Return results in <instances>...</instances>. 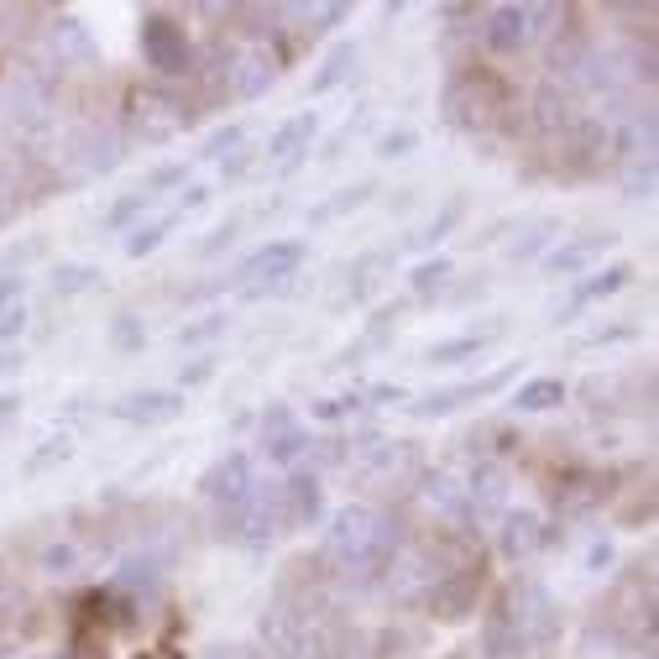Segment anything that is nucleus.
<instances>
[{
	"label": "nucleus",
	"instance_id": "nucleus-23",
	"mask_svg": "<svg viewBox=\"0 0 659 659\" xmlns=\"http://www.w3.org/2000/svg\"><path fill=\"white\" fill-rule=\"evenodd\" d=\"M53 461H68V440H48V445H42V456L27 461V471H48Z\"/></svg>",
	"mask_w": 659,
	"mask_h": 659
},
{
	"label": "nucleus",
	"instance_id": "nucleus-27",
	"mask_svg": "<svg viewBox=\"0 0 659 659\" xmlns=\"http://www.w3.org/2000/svg\"><path fill=\"white\" fill-rule=\"evenodd\" d=\"M414 147V136L408 131H398V136H382V157H393V152H408Z\"/></svg>",
	"mask_w": 659,
	"mask_h": 659
},
{
	"label": "nucleus",
	"instance_id": "nucleus-11",
	"mask_svg": "<svg viewBox=\"0 0 659 659\" xmlns=\"http://www.w3.org/2000/svg\"><path fill=\"white\" fill-rule=\"evenodd\" d=\"M503 388V372L497 377H482V382H461V388H440V393H429L424 403H419V414H456V403H476V398H487V393H497Z\"/></svg>",
	"mask_w": 659,
	"mask_h": 659
},
{
	"label": "nucleus",
	"instance_id": "nucleus-16",
	"mask_svg": "<svg viewBox=\"0 0 659 659\" xmlns=\"http://www.w3.org/2000/svg\"><path fill=\"white\" fill-rule=\"evenodd\" d=\"M607 241H612V236H581L576 246H565V252H550V267H555V272H576L581 262H592Z\"/></svg>",
	"mask_w": 659,
	"mask_h": 659
},
{
	"label": "nucleus",
	"instance_id": "nucleus-6",
	"mask_svg": "<svg viewBox=\"0 0 659 659\" xmlns=\"http://www.w3.org/2000/svg\"><path fill=\"white\" fill-rule=\"evenodd\" d=\"M299 262H304V241H267L262 252L241 267V278L252 288H272V283H283Z\"/></svg>",
	"mask_w": 659,
	"mask_h": 659
},
{
	"label": "nucleus",
	"instance_id": "nucleus-25",
	"mask_svg": "<svg viewBox=\"0 0 659 659\" xmlns=\"http://www.w3.org/2000/svg\"><path fill=\"white\" fill-rule=\"evenodd\" d=\"M440 278H450V262H429V267H419V272H414V288H419V293H429V288H440Z\"/></svg>",
	"mask_w": 659,
	"mask_h": 659
},
{
	"label": "nucleus",
	"instance_id": "nucleus-7",
	"mask_svg": "<svg viewBox=\"0 0 659 659\" xmlns=\"http://www.w3.org/2000/svg\"><path fill=\"white\" fill-rule=\"evenodd\" d=\"M116 414L126 424H173L178 414H184V393L173 388H147V393H126L116 403Z\"/></svg>",
	"mask_w": 659,
	"mask_h": 659
},
{
	"label": "nucleus",
	"instance_id": "nucleus-22",
	"mask_svg": "<svg viewBox=\"0 0 659 659\" xmlns=\"http://www.w3.org/2000/svg\"><path fill=\"white\" fill-rule=\"evenodd\" d=\"M74 560H79L74 544H48V550H42V565H48V571H68Z\"/></svg>",
	"mask_w": 659,
	"mask_h": 659
},
{
	"label": "nucleus",
	"instance_id": "nucleus-28",
	"mask_svg": "<svg viewBox=\"0 0 659 659\" xmlns=\"http://www.w3.org/2000/svg\"><path fill=\"white\" fill-rule=\"evenodd\" d=\"M241 142V131L231 126V131H220V136H210V147H204V152H225V147H236Z\"/></svg>",
	"mask_w": 659,
	"mask_h": 659
},
{
	"label": "nucleus",
	"instance_id": "nucleus-14",
	"mask_svg": "<svg viewBox=\"0 0 659 659\" xmlns=\"http://www.w3.org/2000/svg\"><path fill=\"white\" fill-rule=\"evenodd\" d=\"M272 68H278V63H272L262 48H252V53H246V58L236 63V79H231V89H236V95H246V100H252V95H262V89L272 84Z\"/></svg>",
	"mask_w": 659,
	"mask_h": 659
},
{
	"label": "nucleus",
	"instance_id": "nucleus-5",
	"mask_svg": "<svg viewBox=\"0 0 659 659\" xmlns=\"http://www.w3.org/2000/svg\"><path fill=\"white\" fill-rule=\"evenodd\" d=\"M314 136H320V116H309V110H304V116H288V121H283L278 131H272V142H267V157H272V163H278V168L288 173V168H299L304 157H309Z\"/></svg>",
	"mask_w": 659,
	"mask_h": 659
},
{
	"label": "nucleus",
	"instance_id": "nucleus-31",
	"mask_svg": "<svg viewBox=\"0 0 659 659\" xmlns=\"http://www.w3.org/2000/svg\"><path fill=\"white\" fill-rule=\"evenodd\" d=\"M184 377H189V382H204V377H210V361H194V367H189Z\"/></svg>",
	"mask_w": 659,
	"mask_h": 659
},
{
	"label": "nucleus",
	"instance_id": "nucleus-21",
	"mask_svg": "<svg viewBox=\"0 0 659 659\" xmlns=\"http://www.w3.org/2000/svg\"><path fill=\"white\" fill-rule=\"evenodd\" d=\"M131 215H147V194H126V204H116V210L105 215V225H126Z\"/></svg>",
	"mask_w": 659,
	"mask_h": 659
},
{
	"label": "nucleus",
	"instance_id": "nucleus-29",
	"mask_svg": "<svg viewBox=\"0 0 659 659\" xmlns=\"http://www.w3.org/2000/svg\"><path fill=\"white\" fill-rule=\"evenodd\" d=\"M215 325H220V320H199L194 330H184V340H189V346H194V340H210V335H215Z\"/></svg>",
	"mask_w": 659,
	"mask_h": 659
},
{
	"label": "nucleus",
	"instance_id": "nucleus-1",
	"mask_svg": "<svg viewBox=\"0 0 659 659\" xmlns=\"http://www.w3.org/2000/svg\"><path fill=\"white\" fill-rule=\"evenodd\" d=\"M325 555L340 565L346 576H377L393 560V524L367 503H351L330 518V539Z\"/></svg>",
	"mask_w": 659,
	"mask_h": 659
},
{
	"label": "nucleus",
	"instance_id": "nucleus-17",
	"mask_svg": "<svg viewBox=\"0 0 659 659\" xmlns=\"http://www.w3.org/2000/svg\"><path fill=\"white\" fill-rule=\"evenodd\" d=\"M628 278H633V272H628V267H607V272H602V278H592V288H581V293H576V299H571V304L581 309V304H592V299H607V293H618V288H623Z\"/></svg>",
	"mask_w": 659,
	"mask_h": 659
},
{
	"label": "nucleus",
	"instance_id": "nucleus-4",
	"mask_svg": "<svg viewBox=\"0 0 659 659\" xmlns=\"http://www.w3.org/2000/svg\"><path fill=\"white\" fill-rule=\"evenodd\" d=\"M142 53H147V68L152 74H163V79L189 74V37L168 16H147L142 21Z\"/></svg>",
	"mask_w": 659,
	"mask_h": 659
},
{
	"label": "nucleus",
	"instance_id": "nucleus-9",
	"mask_svg": "<svg viewBox=\"0 0 659 659\" xmlns=\"http://www.w3.org/2000/svg\"><path fill=\"white\" fill-rule=\"evenodd\" d=\"M476 586H482V581H476L471 571H461V576H440L435 586H429V607H435L440 618H450V623H456V618H466V612H471V602H476Z\"/></svg>",
	"mask_w": 659,
	"mask_h": 659
},
{
	"label": "nucleus",
	"instance_id": "nucleus-20",
	"mask_svg": "<svg viewBox=\"0 0 659 659\" xmlns=\"http://www.w3.org/2000/svg\"><path fill=\"white\" fill-rule=\"evenodd\" d=\"M361 194H367V184H356V189H346V194H335V204H325V210H314V220H335L340 210H356V204H361Z\"/></svg>",
	"mask_w": 659,
	"mask_h": 659
},
{
	"label": "nucleus",
	"instance_id": "nucleus-18",
	"mask_svg": "<svg viewBox=\"0 0 659 659\" xmlns=\"http://www.w3.org/2000/svg\"><path fill=\"white\" fill-rule=\"evenodd\" d=\"M168 225H173V220H152V225H136V231H131V241H126V257H147V252H157V241L168 236Z\"/></svg>",
	"mask_w": 659,
	"mask_h": 659
},
{
	"label": "nucleus",
	"instance_id": "nucleus-15",
	"mask_svg": "<svg viewBox=\"0 0 659 659\" xmlns=\"http://www.w3.org/2000/svg\"><path fill=\"white\" fill-rule=\"evenodd\" d=\"M53 53L63 63H84L89 53H95V42H89V32L79 27L74 16H58V27H53Z\"/></svg>",
	"mask_w": 659,
	"mask_h": 659
},
{
	"label": "nucleus",
	"instance_id": "nucleus-13",
	"mask_svg": "<svg viewBox=\"0 0 659 659\" xmlns=\"http://www.w3.org/2000/svg\"><path fill=\"white\" fill-rule=\"evenodd\" d=\"M534 550H544V524H539L534 513H518V518H508V534H503V555L524 560V555H534Z\"/></svg>",
	"mask_w": 659,
	"mask_h": 659
},
{
	"label": "nucleus",
	"instance_id": "nucleus-32",
	"mask_svg": "<svg viewBox=\"0 0 659 659\" xmlns=\"http://www.w3.org/2000/svg\"><path fill=\"white\" fill-rule=\"evenodd\" d=\"M142 659H152V654H142Z\"/></svg>",
	"mask_w": 659,
	"mask_h": 659
},
{
	"label": "nucleus",
	"instance_id": "nucleus-19",
	"mask_svg": "<svg viewBox=\"0 0 659 659\" xmlns=\"http://www.w3.org/2000/svg\"><path fill=\"white\" fill-rule=\"evenodd\" d=\"M356 63V53L351 48H340L335 58H325V68H320V79H314V89H335L340 79H346V68Z\"/></svg>",
	"mask_w": 659,
	"mask_h": 659
},
{
	"label": "nucleus",
	"instance_id": "nucleus-10",
	"mask_svg": "<svg viewBox=\"0 0 659 659\" xmlns=\"http://www.w3.org/2000/svg\"><path fill=\"white\" fill-rule=\"evenodd\" d=\"M262 450H267L272 461H293L304 450V429L293 424L288 408H272V414L262 419Z\"/></svg>",
	"mask_w": 659,
	"mask_h": 659
},
{
	"label": "nucleus",
	"instance_id": "nucleus-2",
	"mask_svg": "<svg viewBox=\"0 0 659 659\" xmlns=\"http://www.w3.org/2000/svg\"><path fill=\"white\" fill-rule=\"evenodd\" d=\"M513 100V89L487 74V68H471V74H461L456 84H450V95H445V110H450V121L476 131V126H487L492 116H503Z\"/></svg>",
	"mask_w": 659,
	"mask_h": 659
},
{
	"label": "nucleus",
	"instance_id": "nucleus-12",
	"mask_svg": "<svg viewBox=\"0 0 659 659\" xmlns=\"http://www.w3.org/2000/svg\"><path fill=\"white\" fill-rule=\"evenodd\" d=\"M560 403H565V382H560V377H534V382H524V388H518V398H513L518 414H550V408H560Z\"/></svg>",
	"mask_w": 659,
	"mask_h": 659
},
{
	"label": "nucleus",
	"instance_id": "nucleus-26",
	"mask_svg": "<svg viewBox=\"0 0 659 659\" xmlns=\"http://www.w3.org/2000/svg\"><path fill=\"white\" fill-rule=\"evenodd\" d=\"M471 351H482V340H476V335H466V340H450V346L429 351V361H450V356H471Z\"/></svg>",
	"mask_w": 659,
	"mask_h": 659
},
{
	"label": "nucleus",
	"instance_id": "nucleus-30",
	"mask_svg": "<svg viewBox=\"0 0 659 659\" xmlns=\"http://www.w3.org/2000/svg\"><path fill=\"white\" fill-rule=\"evenodd\" d=\"M16 408H21V403H16L11 393H0V424H11V419H16Z\"/></svg>",
	"mask_w": 659,
	"mask_h": 659
},
{
	"label": "nucleus",
	"instance_id": "nucleus-3",
	"mask_svg": "<svg viewBox=\"0 0 659 659\" xmlns=\"http://www.w3.org/2000/svg\"><path fill=\"white\" fill-rule=\"evenodd\" d=\"M550 16H555L550 6H487L482 11V42L492 53H518V48H529L534 32Z\"/></svg>",
	"mask_w": 659,
	"mask_h": 659
},
{
	"label": "nucleus",
	"instance_id": "nucleus-8",
	"mask_svg": "<svg viewBox=\"0 0 659 659\" xmlns=\"http://www.w3.org/2000/svg\"><path fill=\"white\" fill-rule=\"evenodd\" d=\"M252 487L257 482H252V461H246V456H225V461L210 466V476H204V492H210L220 508H236Z\"/></svg>",
	"mask_w": 659,
	"mask_h": 659
},
{
	"label": "nucleus",
	"instance_id": "nucleus-24",
	"mask_svg": "<svg viewBox=\"0 0 659 659\" xmlns=\"http://www.w3.org/2000/svg\"><path fill=\"white\" fill-rule=\"evenodd\" d=\"M89 278H95V272L89 267H58V278H53V288H63V293H79Z\"/></svg>",
	"mask_w": 659,
	"mask_h": 659
}]
</instances>
